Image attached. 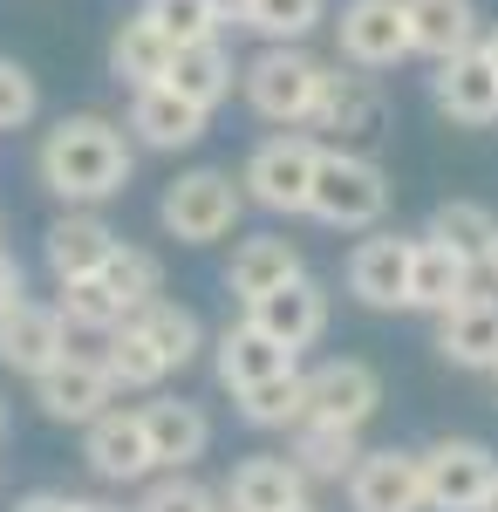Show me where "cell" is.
Segmentation results:
<instances>
[{
	"mask_svg": "<svg viewBox=\"0 0 498 512\" xmlns=\"http://www.w3.org/2000/svg\"><path fill=\"white\" fill-rule=\"evenodd\" d=\"M478 274H492V280H498V239H492V253H485V267H478Z\"/></svg>",
	"mask_w": 498,
	"mask_h": 512,
	"instance_id": "obj_43",
	"label": "cell"
},
{
	"mask_svg": "<svg viewBox=\"0 0 498 512\" xmlns=\"http://www.w3.org/2000/svg\"><path fill=\"white\" fill-rule=\"evenodd\" d=\"M423 465V512H485L498 492V458L478 437H437L417 451Z\"/></svg>",
	"mask_w": 498,
	"mask_h": 512,
	"instance_id": "obj_6",
	"label": "cell"
},
{
	"mask_svg": "<svg viewBox=\"0 0 498 512\" xmlns=\"http://www.w3.org/2000/svg\"><path fill=\"white\" fill-rule=\"evenodd\" d=\"M492 376H498V369H492Z\"/></svg>",
	"mask_w": 498,
	"mask_h": 512,
	"instance_id": "obj_48",
	"label": "cell"
},
{
	"mask_svg": "<svg viewBox=\"0 0 498 512\" xmlns=\"http://www.w3.org/2000/svg\"><path fill=\"white\" fill-rule=\"evenodd\" d=\"M55 315L69 321V328H82V335H110V328H123V308L110 301V287H103V280H62Z\"/></svg>",
	"mask_w": 498,
	"mask_h": 512,
	"instance_id": "obj_36",
	"label": "cell"
},
{
	"mask_svg": "<svg viewBox=\"0 0 498 512\" xmlns=\"http://www.w3.org/2000/svg\"><path fill=\"white\" fill-rule=\"evenodd\" d=\"M35 403H41V417H55V424H96L116 403V390L96 355H62L55 369L35 376Z\"/></svg>",
	"mask_w": 498,
	"mask_h": 512,
	"instance_id": "obj_14",
	"label": "cell"
},
{
	"mask_svg": "<svg viewBox=\"0 0 498 512\" xmlns=\"http://www.w3.org/2000/svg\"><path fill=\"white\" fill-rule=\"evenodd\" d=\"M239 82H246V103H253V117L267 123H307L314 117V103H321V82H328V62H314L307 48H260L246 69H239Z\"/></svg>",
	"mask_w": 498,
	"mask_h": 512,
	"instance_id": "obj_4",
	"label": "cell"
},
{
	"mask_svg": "<svg viewBox=\"0 0 498 512\" xmlns=\"http://www.w3.org/2000/svg\"><path fill=\"white\" fill-rule=\"evenodd\" d=\"M437 355L458 369H498V294H464L458 308L437 315Z\"/></svg>",
	"mask_w": 498,
	"mask_h": 512,
	"instance_id": "obj_18",
	"label": "cell"
},
{
	"mask_svg": "<svg viewBox=\"0 0 498 512\" xmlns=\"http://www.w3.org/2000/svg\"><path fill=\"white\" fill-rule=\"evenodd\" d=\"M226 7H232V14H239V0H226Z\"/></svg>",
	"mask_w": 498,
	"mask_h": 512,
	"instance_id": "obj_47",
	"label": "cell"
},
{
	"mask_svg": "<svg viewBox=\"0 0 498 512\" xmlns=\"http://www.w3.org/2000/svg\"><path fill=\"white\" fill-rule=\"evenodd\" d=\"M96 362H103L110 390H157V383L171 376V369L157 362V349L144 342V335H137V321L110 328V335H103V355H96Z\"/></svg>",
	"mask_w": 498,
	"mask_h": 512,
	"instance_id": "obj_32",
	"label": "cell"
},
{
	"mask_svg": "<svg viewBox=\"0 0 498 512\" xmlns=\"http://www.w3.org/2000/svg\"><path fill=\"white\" fill-rule=\"evenodd\" d=\"M239 417H246L253 431H294V424H301V369L239 390Z\"/></svg>",
	"mask_w": 498,
	"mask_h": 512,
	"instance_id": "obj_35",
	"label": "cell"
},
{
	"mask_svg": "<svg viewBox=\"0 0 498 512\" xmlns=\"http://www.w3.org/2000/svg\"><path fill=\"white\" fill-rule=\"evenodd\" d=\"M430 103H437L451 123H464V130L498 123V69H492V55H485V48H464V55H451V62H437Z\"/></svg>",
	"mask_w": 498,
	"mask_h": 512,
	"instance_id": "obj_13",
	"label": "cell"
},
{
	"mask_svg": "<svg viewBox=\"0 0 498 512\" xmlns=\"http://www.w3.org/2000/svg\"><path fill=\"white\" fill-rule=\"evenodd\" d=\"M62 355H69V321L55 315V301H14L0 315V369L35 383L41 369H55Z\"/></svg>",
	"mask_w": 498,
	"mask_h": 512,
	"instance_id": "obj_9",
	"label": "cell"
},
{
	"mask_svg": "<svg viewBox=\"0 0 498 512\" xmlns=\"http://www.w3.org/2000/svg\"><path fill=\"white\" fill-rule=\"evenodd\" d=\"M328 21V0H239V28L267 41V48H301Z\"/></svg>",
	"mask_w": 498,
	"mask_h": 512,
	"instance_id": "obj_28",
	"label": "cell"
},
{
	"mask_svg": "<svg viewBox=\"0 0 498 512\" xmlns=\"http://www.w3.org/2000/svg\"><path fill=\"white\" fill-rule=\"evenodd\" d=\"M478 48L492 55V69H498V28H492V35H478Z\"/></svg>",
	"mask_w": 498,
	"mask_h": 512,
	"instance_id": "obj_42",
	"label": "cell"
},
{
	"mask_svg": "<svg viewBox=\"0 0 498 512\" xmlns=\"http://www.w3.org/2000/svg\"><path fill=\"white\" fill-rule=\"evenodd\" d=\"M82 458H89V472L110 478V485H137V478L157 472L144 417H137V410H116V403L96 417V424H82Z\"/></svg>",
	"mask_w": 498,
	"mask_h": 512,
	"instance_id": "obj_12",
	"label": "cell"
},
{
	"mask_svg": "<svg viewBox=\"0 0 498 512\" xmlns=\"http://www.w3.org/2000/svg\"><path fill=\"white\" fill-rule=\"evenodd\" d=\"M383 82L376 76H362V69H328V82H321V103H314V130H335V137H376V130H383Z\"/></svg>",
	"mask_w": 498,
	"mask_h": 512,
	"instance_id": "obj_17",
	"label": "cell"
},
{
	"mask_svg": "<svg viewBox=\"0 0 498 512\" xmlns=\"http://www.w3.org/2000/svg\"><path fill=\"white\" fill-rule=\"evenodd\" d=\"M232 82H239V62L226 55V41L212 35V41H185V48H171V69H164V89L171 96H185L192 110H219L232 96Z\"/></svg>",
	"mask_w": 498,
	"mask_h": 512,
	"instance_id": "obj_21",
	"label": "cell"
},
{
	"mask_svg": "<svg viewBox=\"0 0 498 512\" xmlns=\"http://www.w3.org/2000/svg\"><path fill=\"white\" fill-rule=\"evenodd\" d=\"M226 0H144V21H151L157 35L171 41V48H185V41H212L226 28Z\"/></svg>",
	"mask_w": 498,
	"mask_h": 512,
	"instance_id": "obj_34",
	"label": "cell"
},
{
	"mask_svg": "<svg viewBox=\"0 0 498 512\" xmlns=\"http://www.w3.org/2000/svg\"><path fill=\"white\" fill-rule=\"evenodd\" d=\"M164 69H171V41L157 35L144 14H130L110 41V76L130 82V89H151V82H164Z\"/></svg>",
	"mask_w": 498,
	"mask_h": 512,
	"instance_id": "obj_27",
	"label": "cell"
},
{
	"mask_svg": "<svg viewBox=\"0 0 498 512\" xmlns=\"http://www.w3.org/2000/svg\"><path fill=\"white\" fill-rule=\"evenodd\" d=\"M307 212L335 233H376L389 212V171L369 151H321L314 164V192H307Z\"/></svg>",
	"mask_w": 498,
	"mask_h": 512,
	"instance_id": "obj_2",
	"label": "cell"
},
{
	"mask_svg": "<svg viewBox=\"0 0 498 512\" xmlns=\"http://www.w3.org/2000/svg\"><path fill=\"white\" fill-rule=\"evenodd\" d=\"M76 512H123V506H110V499H76Z\"/></svg>",
	"mask_w": 498,
	"mask_h": 512,
	"instance_id": "obj_41",
	"label": "cell"
},
{
	"mask_svg": "<svg viewBox=\"0 0 498 512\" xmlns=\"http://www.w3.org/2000/svg\"><path fill=\"white\" fill-rule=\"evenodd\" d=\"M307 499V478L294 472V458H246L226 485L232 512H287Z\"/></svg>",
	"mask_w": 498,
	"mask_h": 512,
	"instance_id": "obj_26",
	"label": "cell"
},
{
	"mask_svg": "<svg viewBox=\"0 0 498 512\" xmlns=\"http://www.w3.org/2000/svg\"><path fill=\"white\" fill-rule=\"evenodd\" d=\"M41 253H48L55 287H62V280H96V274H103V260L116 253V233L96 219V212H69V219H55V226H48Z\"/></svg>",
	"mask_w": 498,
	"mask_h": 512,
	"instance_id": "obj_24",
	"label": "cell"
},
{
	"mask_svg": "<svg viewBox=\"0 0 498 512\" xmlns=\"http://www.w3.org/2000/svg\"><path fill=\"white\" fill-rule=\"evenodd\" d=\"M137 417H144L157 472H185V465L205 458V444H212V417L198 403H185V396H151V403H137Z\"/></svg>",
	"mask_w": 498,
	"mask_h": 512,
	"instance_id": "obj_15",
	"label": "cell"
},
{
	"mask_svg": "<svg viewBox=\"0 0 498 512\" xmlns=\"http://www.w3.org/2000/svg\"><path fill=\"white\" fill-rule=\"evenodd\" d=\"M21 287H28V280H21V260H14V253H0V315H7L14 301H28Z\"/></svg>",
	"mask_w": 498,
	"mask_h": 512,
	"instance_id": "obj_39",
	"label": "cell"
},
{
	"mask_svg": "<svg viewBox=\"0 0 498 512\" xmlns=\"http://www.w3.org/2000/svg\"><path fill=\"white\" fill-rule=\"evenodd\" d=\"M423 239H444L458 260L485 267V253H492V239H498V219L478 205V198H444V205L430 212V233Z\"/></svg>",
	"mask_w": 498,
	"mask_h": 512,
	"instance_id": "obj_31",
	"label": "cell"
},
{
	"mask_svg": "<svg viewBox=\"0 0 498 512\" xmlns=\"http://www.w3.org/2000/svg\"><path fill=\"white\" fill-rule=\"evenodd\" d=\"M14 512H76V499H69V492H28Z\"/></svg>",
	"mask_w": 498,
	"mask_h": 512,
	"instance_id": "obj_40",
	"label": "cell"
},
{
	"mask_svg": "<svg viewBox=\"0 0 498 512\" xmlns=\"http://www.w3.org/2000/svg\"><path fill=\"white\" fill-rule=\"evenodd\" d=\"M403 28H410V55L451 62L464 48H478V7L471 0H403Z\"/></svg>",
	"mask_w": 498,
	"mask_h": 512,
	"instance_id": "obj_23",
	"label": "cell"
},
{
	"mask_svg": "<svg viewBox=\"0 0 498 512\" xmlns=\"http://www.w3.org/2000/svg\"><path fill=\"white\" fill-rule=\"evenodd\" d=\"M130 137H123V123L110 117H62L48 137H41L35 151V171L41 185L62 198L69 212H96V205H110L123 185H130Z\"/></svg>",
	"mask_w": 498,
	"mask_h": 512,
	"instance_id": "obj_1",
	"label": "cell"
},
{
	"mask_svg": "<svg viewBox=\"0 0 498 512\" xmlns=\"http://www.w3.org/2000/svg\"><path fill=\"white\" fill-rule=\"evenodd\" d=\"M287 512H314V506H307V499H301V506H287Z\"/></svg>",
	"mask_w": 498,
	"mask_h": 512,
	"instance_id": "obj_45",
	"label": "cell"
},
{
	"mask_svg": "<svg viewBox=\"0 0 498 512\" xmlns=\"http://www.w3.org/2000/svg\"><path fill=\"white\" fill-rule=\"evenodd\" d=\"M130 321H137V335L157 349V362H164V369H185V362L205 349V328H198V315H192V308H178V301H164V294H157L144 315H130Z\"/></svg>",
	"mask_w": 498,
	"mask_h": 512,
	"instance_id": "obj_30",
	"label": "cell"
},
{
	"mask_svg": "<svg viewBox=\"0 0 498 512\" xmlns=\"http://www.w3.org/2000/svg\"><path fill=\"white\" fill-rule=\"evenodd\" d=\"M0 437H7V403H0Z\"/></svg>",
	"mask_w": 498,
	"mask_h": 512,
	"instance_id": "obj_44",
	"label": "cell"
},
{
	"mask_svg": "<svg viewBox=\"0 0 498 512\" xmlns=\"http://www.w3.org/2000/svg\"><path fill=\"white\" fill-rule=\"evenodd\" d=\"M123 137H137L144 151H192L205 137V110H192L185 96L151 82V89H130V130Z\"/></svg>",
	"mask_w": 498,
	"mask_h": 512,
	"instance_id": "obj_19",
	"label": "cell"
},
{
	"mask_svg": "<svg viewBox=\"0 0 498 512\" xmlns=\"http://www.w3.org/2000/svg\"><path fill=\"white\" fill-rule=\"evenodd\" d=\"M239 212H246V192H239V178L232 171H185V178H171L164 198H157V226L178 239V246H212V239H226L239 226Z\"/></svg>",
	"mask_w": 498,
	"mask_h": 512,
	"instance_id": "obj_3",
	"label": "cell"
},
{
	"mask_svg": "<svg viewBox=\"0 0 498 512\" xmlns=\"http://www.w3.org/2000/svg\"><path fill=\"white\" fill-rule=\"evenodd\" d=\"M294 274H307L301 267V246L280 233H253L232 246V267H226V287L239 294V301H260V294H273V287H287Z\"/></svg>",
	"mask_w": 498,
	"mask_h": 512,
	"instance_id": "obj_25",
	"label": "cell"
},
{
	"mask_svg": "<svg viewBox=\"0 0 498 512\" xmlns=\"http://www.w3.org/2000/svg\"><path fill=\"white\" fill-rule=\"evenodd\" d=\"M96 280L110 287V301L123 308V321L144 315L157 294H164V267H157V253H144V246H123V239H116V253L103 260V274H96Z\"/></svg>",
	"mask_w": 498,
	"mask_h": 512,
	"instance_id": "obj_29",
	"label": "cell"
},
{
	"mask_svg": "<svg viewBox=\"0 0 498 512\" xmlns=\"http://www.w3.org/2000/svg\"><path fill=\"white\" fill-rule=\"evenodd\" d=\"M287 458H294V472H301V478H348V465L362 458V444H355V431H335V424L301 417Z\"/></svg>",
	"mask_w": 498,
	"mask_h": 512,
	"instance_id": "obj_33",
	"label": "cell"
},
{
	"mask_svg": "<svg viewBox=\"0 0 498 512\" xmlns=\"http://www.w3.org/2000/svg\"><path fill=\"white\" fill-rule=\"evenodd\" d=\"M314 164H321V144H314V137H301V130L260 137V144L246 151L239 192L253 198L260 212H280V219H294V212H307V192H314Z\"/></svg>",
	"mask_w": 498,
	"mask_h": 512,
	"instance_id": "obj_5",
	"label": "cell"
},
{
	"mask_svg": "<svg viewBox=\"0 0 498 512\" xmlns=\"http://www.w3.org/2000/svg\"><path fill=\"white\" fill-rule=\"evenodd\" d=\"M376 410H383V376L369 362H355V355H335V362L301 376V417H314V424L362 431Z\"/></svg>",
	"mask_w": 498,
	"mask_h": 512,
	"instance_id": "obj_7",
	"label": "cell"
},
{
	"mask_svg": "<svg viewBox=\"0 0 498 512\" xmlns=\"http://www.w3.org/2000/svg\"><path fill=\"white\" fill-rule=\"evenodd\" d=\"M471 280H478V267L458 260L444 239H417V246H410V287H403V308L444 315V308H458L464 294H478Z\"/></svg>",
	"mask_w": 498,
	"mask_h": 512,
	"instance_id": "obj_20",
	"label": "cell"
},
{
	"mask_svg": "<svg viewBox=\"0 0 498 512\" xmlns=\"http://www.w3.org/2000/svg\"><path fill=\"white\" fill-rule=\"evenodd\" d=\"M485 512H498V492H492V506H485Z\"/></svg>",
	"mask_w": 498,
	"mask_h": 512,
	"instance_id": "obj_46",
	"label": "cell"
},
{
	"mask_svg": "<svg viewBox=\"0 0 498 512\" xmlns=\"http://www.w3.org/2000/svg\"><path fill=\"white\" fill-rule=\"evenodd\" d=\"M212 362H219V383L239 396V390H253V383H267V376H287V369H294V349L267 342L253 321L239 315V321H226V328H219V342H212Z\"/></svg>",
	"mask_w": 498,
	"mask_h": 512,
	"instance_id": "obj_22",
	"label": "cell"
},
{
	"mask_svg": "<svg viewBox=\"0 0 498 512\" xmlns=\"http://www.w3.org/2000/svg\"><path fill=\"white\" fill-rule=\"evenodd\" d=\"M137 512H219V499H212L198 478L171 472V478H157L151 492H144V506H137Z\"/></svg>",
	"mask_w": 498,
	"mask_h": 512,
	"instance_id": "obj_37",
	"label": "cell"
},
{
	"mask_svg": "<svg viewBox=\"0 0 498 512\" xmlns=\"http://www.w3.org/2000/svg\"><path fill=\"white\" fill-rule=\"evenodd\" d=\"M410 246L403 233H369L348 253V294L362 308H403V287H410Z\"/></svg>",
	"mask_w": 498,
	"mask_h": 512,
	"instance_id": "obj_16",
	"label": "cell"
},
{
	"mask_svg": "<svg viewBox=\"0 0 498 512\" xmlns=\"http://www.w3.org/2000/svg\"><path fill=\"white\" fill-rule=\"evenodd\" d=\"M246 321H253L267 342H280V349L301 355L307 342H321V328H328V287L307 280V274H294L287 287H273V294H260V301H246Z\"/></svg>",
	"mask_w": 498,
	"mask_h": 512,
	"instance_id": "obj_11",
	"label": "cell"
},
{
	"mask_svg": "<svg viewBox=\"0 0 498 512\" xmlns=\"http://www.w3.org/2000/svg\"><path fill=\"white\" fill-rule=\"evenodd\" d=\"M35 76H28V69H21V62H7V55H0V137H7V130H21V123L35 117Z\"/></svg>",
	"mask_w": 498,
	"mask_h": 512,
	"instance_id": "obj_38",
	"label": "cell"
},
{
	"mask_svg": "<svg viewBox=\"0 0 498 512\" xmlns=\"http://www.w3.org/2000/svg\"><path fill=\"white\" fill-rule=\"evenodd\" d=\"M348 506L355 512H423V465L417 451H362L348 465Z\"/></svg>",
	"mask_w": 498,
	"mask_h": 512,
	"instance_id": "obj_10",
	"label": "cell"
},
{
	"mask_svg": "<svg viewBox=\"0 0 498 512\" xmlns=\"http://www.w3.org/2000/svg\"><path fill=\"white\" fill-rule=\"evenodd\" d=\"M335 41H342V62L362 69V76H383L410 55V28H403V0H348L342 21H335Z\"/></svg>",
	"mask_w": 498,
	"mask_h": 512,
	"instance_id": "obj_8",
	"label": "cell"
}]
</instances>
